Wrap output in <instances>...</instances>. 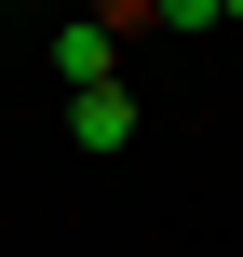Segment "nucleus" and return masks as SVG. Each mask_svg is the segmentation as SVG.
<instances>
[{"instance_id":"f257e3e1","label":"nucleus","mask_w":243,"mask_h":257,"mask_svg":"<svg viewBox=\"0 0 243 257\" xmlns=\"http://www.w3.org/2000/svg\"><path fill=\"white\" fill-rule=\"evenodd\" d=\"M122 27H135V14H81V27H54V81H68V95L122 81Z\"/></svg>"},{"instance_id":"f03ea898","label":"nucleus","mask_w":243,"mask_h":257,"mask_svg":"<svg viewBox=\"0 0 243 257\" xmlns=\"http://www.w3.org/2000/svg\"><path fill=\"white\" fill-rule=\"evenodd\" d=\"M68 136H81V149H122V136H135V95H122V81L68 95Z\"/></svg>"}]
</instances>
